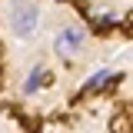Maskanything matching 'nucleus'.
Listing matches in <instances>:
<instances>
[{
	"label": "nucleus",
	"instance_id": "obj_5",
	"mask_svg": "<svg viewBox=\"0 0 133 133\" xmlns=\"http://www.w3.org/2000/svg\"><path fill=\"white\" fill-rule=\"evenodd\" d=\"M93 23H97V27H93L97 33H107V30H113V27H116L113 17H100V20H93Z\"/></svg>",
	"mask_w": 133,
	"mask_h": 133
},
{
	"label": "nucleus",
	"instance_id": "obj_1",
	"mask_svg": "<svg viewBox=\"0 0 133 133\" xmlns=\"http://www.w3.org/2000/svg\"><path fill=\"white\" fill-rule=\"evenodd\" d=\"M37 23H40L37 3L33 0H14V7H10V27H14L17 37H30Z\"/></svg>",
	"mask_w": 133,
	"mask_h": 133
},
{
	"label": "nucleus",
	"instance_id": "obj_4",
	"mask_svg": "<svg viewBox=\"0 0 133 133\" xmlns=\"http://www.w3.org/2000/svg\"><path fill=\"white\" fill-rule=\"evenodd\" d=\"M110 130H113V133H130V116H127V113L113 116V123H110Z\"/></svg>",
	"mask_w": 133,
	"mask_h": 133
},
{
	"label": "nucleus",
	"instance_id": "obj_6",
	"mask_svg": "<svg viewBox=\"0 0 133 133\" xmlns=\"http://www.w3.org/2000/svg\"><path fill=\"white\" fill-rule=\"evenodd\" d=\"M127 23H130V30H133V10H130V14H127Z\"/></svg>",
	"mask_w": 133,
	"mask_h": 133
},
{
	"label": "nucleus",
	"instance_id": "obj_3",
	"mask_svg": "<svg viewBox=\"0 0 133 133\" xmlns=\"http://www.w3.org/2000/svg\"><path fill=\"white\" fill-rule=\"evenodd\" d=\"M40 77H47V73H43V70H40V66H33L30 73H27V80H23V93H27V97H30L33 90H37V87H40Z\"/></svg>",
	"mask_w": 133,
	"mask_h": 133
},
{
	"label": "nucleus",
	"instance_id": "obj_2",
	"mask_svg": "<svg viewBox=\"0 0 133 133\" xmlns=\"http://www.w3.org/2000/svg\"><path fill=\"white\" fill-rule=\"evenodd\" d=\"M80 47H83V30L77 23H66L63 30L57 33V40H53V50H57L60 57H73Z\"/></svg>",
	"mask_w": 133,
	"mask_h": 133
}]
</instances>
